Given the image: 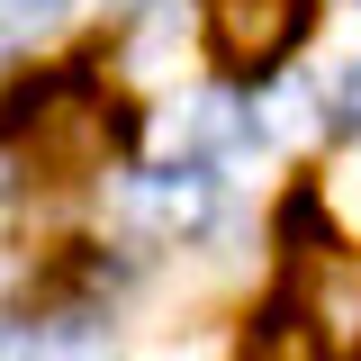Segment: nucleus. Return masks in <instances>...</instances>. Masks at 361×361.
Masks as SVG:
<instances>
[{
	"mask_svg": "<svg viewBox=\"0 0 361 361\" xmlns=\"http://www.w3.org/2000/svg\"><path fill=\"white\" fill-rule=\"evenodd\" d=\"M334 127H343V135H361V63L334 82Z\"/></svg>",
	"mask_w": 361,
	"mask_h": 361,
	"instance_id": "0eeeda50",
	"label": "nucleus"
},
{
	"mask_svg": "<svg viewBox=\"0 0 361 361\" xmlns=\"http://www.w3.org/2000/svg\"><path fill=\"white\" fill-rule=\"evenodd\" d=\"M27 361H109V325L99 316H45L27 334Z\"/></svg>",
	"mask_w": 361,
	"mask_h": 361,
	"instance_id": "39448f33",
	"label": "nucleus"
},
{
	"mask_svg": "<svg viewBox=\"0 0 361 361\" xmlns=\"http://www.w3.org/2000/svg\"><path fill=\"white\" fill-rule=\"evenodd\" d=\"M135 217H145V226H163V235H199V226L217 217V172L180 154L172 172L135 180Z\"/></svg>",
	"mask_w": 361,
	"mask_h": 361,
	"instance_id": "7ed1b4c3",
	"label": "nucleus"
},
{
	"mask_svg": "<svg viewBox=\"0 0 361 361\" xmlns=\"http://www.w3.org/2000/svg\"><path fill=\"white\" fill-rule=\"evenodd\" d=\"M18 18H54V9H73V0H9Z\"/></svg>",
	"mask_w": 361,
	"mask_h": 361,
	"instance_id": "6e6552de",
	"label": "nucleus"
},
{
	"mask_svg": "<svg viewBox=\"0 0 361 361\" xmlns=\"http://www.w3.org/2000/svg\"><path fill=\"white\" fill-rule=\"evenodd\" d=\"M262 145V118L235 99V90H208L190 118H180V154L190 163H217V154H253Z\"/></svg>",
	"mask_w": 361,
	"mask_h": 361,
	"instance_id": "20e7f679",
	"label": "nucleus"
},
{
	"mask_svg": "<svg viewBox=\"0 0 361 361\" xmlns=\"http://www.w3.org/2000/svg\"><path fill=\"white\" fill-rule=\"evenodd\" d=\"M280 298L307 316V334L325 353H361V253H343L334 235L316 244L298 199H289V289Z\"/></svg>",
	"mask_w": 361,
	"mask_h": 361,
	"instance_id": "f257e3e1",
	"label": "nucleus"
},
{
	"mask_svg": "<svg viewBox=\"0 0 361 361\" xmlns=\"http://www.w3.org/2000/svg\"><path fill=\"white\" fill-rule=\"evenodd\" d=\"M307 9L316 0H208V37H217V54L235 73H271L307 37Z\"/></svg>",
	"mask_w": 361,
	"mask_h": 361,
	"instance_id": "f03ea898",
	"label": "nucleus"
},
{
	"mask_svg": "<svg viewBox=\"0 0 361 361\" xmlns=\"http://www.w3.org/2000/svg\"><path fill=\"white\" fill-rule=\"evenodd\" d=\"M244 361H325V343L307 334V316H298L289 298H280V307H271L262 325L244 334Z\"/></svg>",
	"mask_w": 361,
	"mask_h": 361,
	"instance_id": "423d86ee",
	"label": "nucleus"
}]
</instances>
